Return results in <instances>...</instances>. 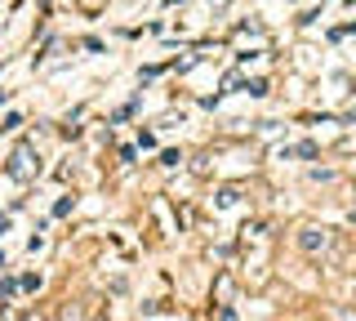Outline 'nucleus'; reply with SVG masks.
<instances>
[{"label":"nucleus","mask_w":356,"mask_h":321,"mask_svg":"<svg viewBox=\"0 0 356 321\" xmlns=\"http://www.w3.org/2000/svg\"><path fill=\"white\" fill-rule=\"evenodd\" d=\"M330 246H334V232L330 228H316V224L298 228V250H303V254H325Z\"/></svg>","instance_id":"f257e3e1"},{"label":"nucleus","mask_w":356,"mask_h":321,"mask_svg":"<svg viewBox=\"0 0 356 321\" xmlns=\"http://www.w3.org/2000/svg\"><path fill=\"white\" fill-rule=\"evenodd\" d=\"M31 152L27 148H18V157H14V165H9V174H14V179H27V170H31Z\"/></svg>","instance_id":"f03ea898"},{"label":"nucleus","mask_w":356,"mask_h":321,"mask_svg":"<svg viewBox=\"0 0 356 321\" xmlns=\"http://www.w3.org/2000/svg\"><path fill=\"white\" fill-rule=\"evenodd\" d=\"M58 321H81V308H76V304H67L63 313H58Z\"/></svg>","instance_id":"7ed1b4c3"}]
</instances>
